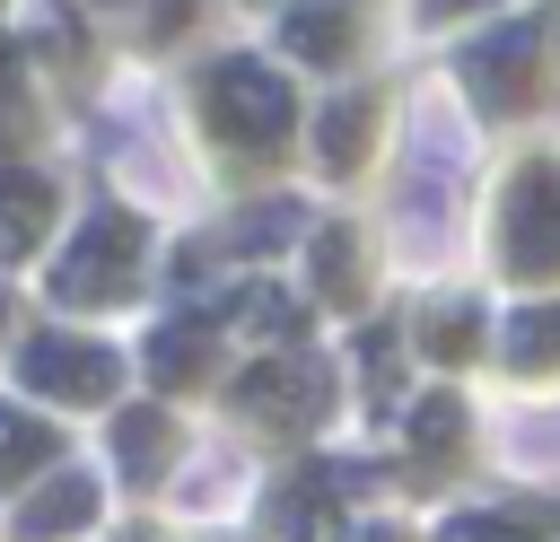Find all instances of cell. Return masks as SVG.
<instances>
[{
  "label": "cell",
  "instance_id": "cell-3",
  "mask_svg": "<svg viewBox=\"0 0 560 542\" xmlns=\"http://www.w3.org/2000/svg\"><path fill=\"white\" fill-rule=\"evenodd\" d=\"M508 245H516L525 271H551V262H560V175H551V166H525V175H516Z\"/></svg>",
  "mask_w": 560,
  "mask_h": 542
},
{
  "label": "cell",
  "instance_id": "cell-1",
  "mask_svg": "<svg viewBox=\"0 0 560 542\" xmlns=\"http://www.w3.org/2000/svg\"><path fill=\"white\" fill-rule=\"evenodd\" d=\"M131 271H140V227L122 210H96L79 227V245L61 254V271H52V297L61 306H105V297L131 288Z\"/></svg>",
  "mask_w": 560,
  "mask_h": 542
},
{
  "label": "cell",
  "instance_id": "cell-2",
  "mask_svg": "<svg viewBox=\"0 0 560 542\" xmlns=\"http://www.w3.org/2000/svg\"><path fill=\"white\" fill-rule=\"evenodd\" d=\"M201 105H210V122H219L228 140H245V149H271V140L289 131V87H280L262 61H219L210 87H201Z\"/></svg>",
  "mask_w": 560,
  "mask_h": 542
},
{
  "label": "cell",
  "instance_id": "cell-14",
  "mask_svg": "<svg viewBox=\"0 0 560 542\" xmlns=\"http://www.w3.org/2000/svg\"><path fill=\"white\" fill-rule=\"evenodd\" d=\"M455 428H464V411H455L446 393H429V402H420V420H411V446H420V455H446V446H455Z\"/></svg>",
  "mask_w": 560,
  "mask_h": 542
},
{
  "label": "cell",
  "instance_id": "cell-6",
  "mask_svg": "<svg viewBox=\"0 0 560 542\" xmlns=\"http://www.w3.org/2000/svg\"><path fill=\"white\" fill-rule=\"evenodd\" d=\"M315 393H324V376H315L306 358H262V367H245V376H236V402H254V411H271V420H280V411L298 420Z\"/></svg>",
  "mask_w": 560,
  "mask_h": 542
},
{
  "label": "cell",
  "instance_id": "cell-19",
  "mask_svg": "<svg viewBox=\"0 0 560 542\" xmlns=\"http://www.w3.org/2000/svg\"><path fill=\"white\" fill-rule=\"evenodd\" d=\"M9 79H18V44L0 35V87H9Z\"/></svg>",
  "mask_w": 560,
  "mask_h": 542
},
{
  "label": "cell",
  "instance_id": "cell-7",
  "mask_svg": "<svg viewBox=\"0 0 560 542\" xmlns=\"http://www.w3.org/2000/svg\"><path fill=\"white\" fill-rule=\"evenodd\" d=\"M44 227H52V184L26 175V166H9L0 175V254H26Z\"/></svg>",
  "mask_w": 560,
  "mask_h": 542
},
{
  "label": "cell",
  "instance_id": "cell-13",
  "mask_svg": "<svg viewBox=\"0 0 560 542\" xmlns=\"http://www.w3.org/2000/svg\"><path fill=\"white\" fill-rule=\"evenodd\" d=\"M359 149H368V105L350 96V105H332V114H324V166H350Z\"/></svg>",
  "mask_w": 560,
  "mask_h": 542
},
{
  "label": "cell",
  "instance_id": "cell-18",
  "mask_svg": "<svg viewBox=\"0 0 560 542\" xmlns=\"http://www.w3.org/2000/svg\"><path fill=\"white\" fill-rule=\"evenodd\" d=\"M315 262H324V288L341 297V288H350V236H324V245H315Z\"/></svg>",
  "mask_w": 560,
  "mask_h": 542
},
{
  "label": "cell",
  "instance_id": "cell-9",
  "mask_svg": "<svg viewBox=\"0 0 560 542\" xmlns=\"http://www.w3.org/2000/svg\"><path fill=\"white\" fill-rule=\"evenodd\" d=\"M44 455H52V428L26 411H0V481H26Z\"/></svg>",
  "mask_w": 560,
  "mask_h": 542
},
{
  "label": "cell",
  "instance_id": "cell-10",
  "mask_svg": "<svg viewBox=\"0 0 560 542\" xmlns=\"http://www.w3.org/2000/svg\"><path fill=\"white\" fill-rule=\"evenodd\" d=\"M298 52H315V61H332L341 44H350V17L341 9H289V26H280Z\"/></svg>",
  "mask_w": 560,
  "mask_h": 542
},
{
  "label": "cell",
  "instance_id": "cell-4",
  "mask_svg": "<svg viewBox=\"0 0 560 542\" xmlns=\"http://www.w3.org/2000/svg\"><path fill=\"white\" fill-rule=\"evenodd\" d=\"M26 385H35V393L96 402V393H114V358H105L96 341H26Z\"/></svg>",
  "mask_w": 560,
  "mask_h": 542
},
{
  "label": "cell",
  "instance_id": "cell-17",
  "mask_svg": "<svg viewBox=\"0 0 560 542\" xmlns=\"http://www.w3.org/2000/svg\"><path fill=\"white\" fill-rule=\"evenodd\" d=\"M560 350V315H516V358H551Z\"/></svg>",
  "mask_w": 560,
  "mask_h": 542
},
{
  "label": "cell",
  "instance_id": "cell-15",
  "mask_svg": "<svg viewBox=\"0 0 560 542\" xmlns=\"http://www.w3.org/2000/svg\"><path fill=\"white\" fill-rule=\"evenodd\" d=\"M114 446H122V463H131V472H149V463L166 455V420H158V411H140V420H122V428H114Z\"/></svg>",
  "mask_w": 560,
  "mask_h": 542
},
{
  "label": "cell",
  "instance_id": "cell-8",
  "mask_svg": "<svg viewBox=\"0 0 560 542\" xmlns=\"http://www.w3.org/2000/svg\"><path fill=\"white\" fill-rule=\"evenodd\" d=\"M88 516H96V481H79V472H70V481H52L44 498H26V507H18V542H52V533H79Z\"/></svg>",
  "mask_w": 560,
  "mask_h": 542
},
{
  "label": "cell",
  "instance_id": "cell-11",
  "mask_svg": "<svg viewBox=\"0 0 560 542\" xmlns=\"http://www.w3.org/2000/svg\"><path fill=\"white\" fill-rule=\"evenodd\" d=\"M201 341H210L201 323H166V332H158V350H149V376H158V385H184V376L201 367Z\"/></svg>",
  "mask_w": 560,
  "mask_h": 542
},
{
  "label": "cell",
  "instance_id": "cell-20",
  "mask_svg": "<svg viewBox=\"0 0 560 542\" xmlns=\"http://www.w3.org/2000/svg\"><path fill=\"white\" fill-rule=\"evenodd\" d=\"M0 315H9V297H0Z\"/></svg>",
  "mask_w": 560,
  "mask_h": 542
},
{
  "label": "cell",
  "instance_id": "cell-16",
  "mask_svg": "<svg viewBox=\"0 0 560 542\" xmlns=\"http://www.w3.org/2000/svg\"><path fill=\"white\" fill-rule=\"evenodd\" d=\"M472 323H481L472 306H446V315L429 323V350H438V358H464V350H472Z\"/></svg>",
  "mask_w": 560,
  "mask_h": 542
},
{
  "label": "cell",
  "instance_id": "cell-12",
  "mask_svg": "<svg viewBox=\"0 0 560 542\" xmlns=\"http://www.w3.org/2000/svg\"><path fill=\"white\" fill-rule=\"evenodd\" d=\"M332 516V472H306L289 498H280V533H315Z\"/></svg>",
  "mask_w": 560,
  "mask_h": 542
},
{
  "label": "cell",
  "instance_id": "cell-5",
  "mask_svg": "<svg viewBox=\"0 0 560 542\" xmlns=\"http://www.w3.org/2000/svg\"><path fill=\"white\" fill-rule=\"evenodd\" d=\"M464 70H472V87H481L490 105H516V87L534 79V26H508V35L472 44V52H464Z\"/></svg>",
  "mask_w": 560,
  "mask_h": 542
}]
</instances>
